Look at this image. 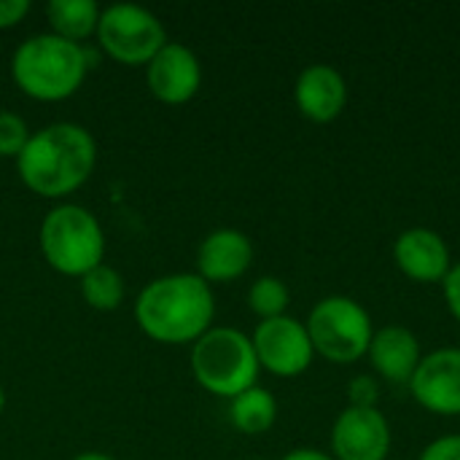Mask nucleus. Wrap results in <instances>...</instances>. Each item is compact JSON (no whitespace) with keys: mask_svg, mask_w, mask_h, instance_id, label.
<instances>
[{"mask_svg":"<svg viewBox=\"0 0 460 460\" xmlns=\"http://www.w3.org/2000/svg\"><path fill=\"white\" fill-rule=\"evenodd\" d=\"M94 164L97 143L86 127L73 121H57L32 132L16 156L22 183L43 199H62L78 191L94 172Z\"/></svg>","mask_w":460,"mask_h":460,"instance_id":"obj_1","label":"nucleus"},{"mask_svg":"<svg viewBox=\"0 0 460 460\" xmlns=\"http://www.w3.org/2000/svg\"><path fill=\"white\" fill-rule=\"evenodd\" d=\"M216 296L197 272H172L151 280L135 299V321L162 345H194L213 329Z\"/></svg>","mask_w":460,"mask_h":460,"instance_id":"obj_2","label":"nucleus"},{"mask_svg":"<svg viewBox=\"0 0 460 460\" xmlns=\"http://www.w3.org/2000/svg\"><path fill=\"white\" fill-rule=\"evenodd\" d=\"M89 70L84 46L70 43L54 32L30 35L11 57V78L16 89L40 102H59L73 97Z\"/></svg>","mask_w":460,"mask_h":460,"instance_id":"obj_3","label":"nucleus"},{"mask_svg":"<svg viewBox=\"0 0 460 460\" xmlns=\"http://www.w3.org/2000/svg\"><path fill=\"white\" fill-rule=\"evenodd\" d=\"M259 358L248 334L232 326L208 329L191 348L194 380L218 399H234L259 380Z\"/></svg>","mask_w":460,"mask_h":460,"instance_id":"obj_4","label":"nucleus"},{"mask_svg":"<svg viewBox=\"0 0 460 460\" xmlns=\"http://www.w3.org/2000/svg\"><path fill=\"white\" fill-rule=\"evenodd\" d=\"M38 243L49 267L67 278H84L105 259V232L97 216L73 202H62L43 216Z\"/></svg>","mask_w":460,"mask_h":460,"instance_id":"obj_5","label":"nucleus"},{"mask_svg":"<svg viewBox=\"0 0 460 460\" xmlns=\"http://www.w3.org/2000/svg\"><path fill=\"white\" fill-rule=\"evenodd\" d=\"M315 356L332 364H356L367 356L375 323L361 302L350 296H323L305 321Z\"/></svg>","mask_w":460,"mask_h":460,"instance_id":"obj_6","label":"nucleus"},{"mask_svg":"<svg viewBox=\"0 0 460 460\" xmlns=\"http://www.w3.org/2000/svg\"><path fill=\"white\" fill-rule=\"evenodd\" d=\"M94 38L111 59L129 67L148 65L167 43L159 16L135 3H113L102 8Z\"/></svg>","mask_w":460,"mask_h":460,"instance_id":"obj_7","label":"nucleus"},{"mask_svg":"<svg viewBox=\"0 0 460 460\" xmlns=\"http://www.w3.org/2000/svg\"><path fill=\"white\" fill-rule=\"evenodd\" d=\"M251 342H253L259 367L275 377H299L313 367V358H315L307 326L291 315L259 321Z\"/></svg>","mask_w":460,"mask_h":460,"instance_id":"obj_8","label":"nucleus"},{"mask_svg":"<svg viewBox=\"0 0 460 460\" xmlns=\"http://www.w3.org/2000/svg\"><path fill=\"white\" fill-rule=\"evenodd\" d=\"M412 399L431 415H460V348H439L420 358L412 380Z\"/></svg>","mask_w":460,"mask_h":460,"instance_id":"obj_9","label":"nucleus"},{"mask_svg":"<svg viewBox=\"0 0 460 460\" xmlns=\"http://www.w3.org/2000/svg\"><path fill=\"white\" fill-rule=\"evenodd\" d=\"M391 453V423L377 407H345L332 429L334 460H385Z\"/></svg>","mask_w":460,"mask_h":460,"instance_id":"obj_10","label":"nucleus"},{"mask_svg":"<svg viewBox=\"0 0 460 460\" xmlns=\"http://www.w3.org/2000/svg\"><path fill=\"white\" fill-rule=\"evenodd\" d=\"M146 84L159 102L183 105L202 86V65L189 46L167 40L146 65Z\"/></svg>","mask_w":460,"mask_h":460,"instance_id":"obj_11","label":"nucleus"},{"mask_svg":"<svg viewBox=\"0 0 460 460\" xmlns=\"http://www.w3.org/2000/svg\"><path fill=\"white\" fill-rule=\"evenodd\" d=\"M394 261L402 275L426 286L442 283L453 267L445 237L429 226H412L402 232L394 243Z\"/></svg>","mask_w":460,"mask_h":460,"instance_id":"obj_12","label":"nucleus"},{"mask_svg":"<svg viewBox=\"0 0 460 460\" xmlns=\"http://www.w3.org/2000/svg\"><path fill=\"white\" fill-rule=\"evenodd\" d=\"M253 264V243L240 229H216L210 232L197 251V275L208 283H232L243 278Z\"/></svg>","mask_w":460,"mask_h":460,"instance_id":"obj_13","label":"nucleus"},{"mask_svg":"<svg viewBox=\"0 0 460 460\" xmlns=\"http://www.w3.org/2000/svg\"><path fill=\"white\" fill-rule=\"evenodd\" d=\"M294 100L305 119L315 124H329L345 111L348 84L340 70H334L332 65L315 62L299 73L294 84Z\"/></svg>","mask_w":460,"mask_h":460,"instance_id":"obj_14","label":"nucleus"},{"mask_svg":"<svg viewBox=\"0 0 460 460\" xmlns=\"http://www.w3.org/2000/svg\"><path fill=\"white\" fill-rule=\"evenodd\" d=\"M367 356H369L375 372L394 385H410V380L423 358L420 340L415 337V332L407 326H399V323L375 329Z\"/></svg>","mask_w":460,"mask_h":460,"instance_id":"obj_15","label":"nucleus"},{"mask_svg":"<svg viewBox=\"0 0 460 460\" xmlns=\"http://www.w3.org/2000/svg\"><path fill=\"white\" fill-rule=\"evenodd\" d=\"M102 8L94 0H51L46 5V19L54 35L78 43L97 32Z\"/></svg>","mask_w":460,"mask_h":460,"instance_id":"obj_16","label":"nucleus"},{"mask_svg":"<svg viewBox=\"0 0 460 460\" xmlns=\"http://www.w3.org/2000/svg\"><path fill=\"white\" fill-rule=\"evenodd\" d=\"M229 420L240 434H267L278 420V402L267 388L253 385L229 402Z\"/></svg>","mask_w":460,"mask_h":460,"instance_id":"obj_17","label":"nucleus"},{"mask_svg":"<svg viewBox=\"0 0 460 460\" xmlns=\"http://www.w3.org/2000/svg\"><path fill=\"white\" fill-rule=\"evenodd\" d=\"M78 288H81V296L84 302L92 307V310H100V313H113L121 307L124 296H127V286H124V278L119 270L108 267L105 261L94 270H89L84 278H78Z\"/></svg>","mask_w":460,"mask_h":460,"instance_id":"obj_18","label":"nucleus"},{"mask_svg":"<svg viewBox=\"0 0 460 460\" xmlns=\"http://www.w3.org/2000/svg\"><path fill=\"white\" fill-rule=\"evenodd\" d=\"M288 305H291V291L275 275H264V278L253 280V286L248 288V307L261 321L286 315Z\"/></svg>","mask_w":460,"mask_h":460,"instance_id":"obj_19","label":"nucleus"},{"mask_svg":"<svg viewBox=\"0 0 460 460\" xmlns=\"http://www.w3.org/2000/svg\"><path fill=\"white\" fill-rule=\"evenodd\" d=\"M30 129H27V121L13 113V111H0V156L3 159H16L27 140H30Z\"/></svg>","mask_w":460,"mask_h":460,"instance_id":"obj_20","label":"nucleus"},{"mask_svg":"<svg viewBox=\"0 0 460 460\" xmlns=\"http://www.w3.org/2000/svg\"><path fill=\"white\" fill-rule=\"evenodd\" d=\"M380 402V385L372 375H358L348 383V407H377Z\"/></svg>","mask_w":460,"mask_h":460,"instance_id":"obj_21","label":"nucleus"},{"mask_svg":"<svg viewBox=\"0 0 460 460\" xmlns=\"http://www.w3.org/2000/svg\"><path fill=\"white\" fill-rule=\"evenodd\" d=\"M418 460H460V434H447L434 439Z\"/></svg>","mask_w":460,"mask_h":460,"instance_id":"obj_22","label":"nucleus"},{"mask_svg":"<svg viewBox=\"0 0 460 460\" xmlns=\"http://www.w3.org/2000/svg\"><path fill=\"white\" fill-rule=\"evenodd\" d=\"M442 291H445V302L450 315L460 323V261H456L447 272V278L442 280Z\"/></svg>","mask_w":460,"mask_h":460,"instance_id":"obj_23","label":"nucleus"},{"mask_svg":"<svg viewBox=\"0 0 460 460\" xmlns=\"http://www.w3.org/2000/svg\"><path fill=\"white\" fill-rule=\"evenodd\" d=\"M30 0H0V30L16 27L30 13Z\"/></svg>","mask_w":460,"mask_h":460,"instance_id":"obj_24","label":"nucleus"},{"mask_svg":"<svg viewBox=\"0 0 460 460\" xmlns=\"http://www.w3.org/2000/svg\"><path fill=\"white\" fill-rule=\"evenodd\" d=\"M280 460H334V456L323 453V450H315V447H296V450L286 453Z\"/></svg>","mask_w":460,"mask_h":460,"instance_id":"obj_25","label":"nucleus"},{"mask_svg":"<svg viewBox=\"0 0 460 460\" xmlns=\"http://www.w3.org/2000/svg\"><path fill=\"white\" fill-rule=\"evenodd\" d=\"M73 460H113L111 456H105V453H81V456H75Z\"/></svg>","mask_w":460,"mask_h":460,"instance_id":"obj_26","label":"nucleus"},{"mask_svg":"<svg viewBox=\"0 0 460 460\" xmlns=\"http://www.w3.org/2000/svg\"><path fill=\"white\" fill-rule=\"evenodd\" d=\"M3 410H5V391H3V385H0V415H3Z\"/></svg>","mask_w":460,"mask_h":460,"instance_id":"obj_27","label":"nucleus"},{"mask_svg":"<svg viewBox=\"0 0 460 460\" xmlns=\"http://www.w3.org/2000/svg\"><path fill=\"white\" fill-rule=\"evenodd\" d=\"M256 460H264V458H256Z\"/></svg>","mask_w":460,"mask_h":460,"instance_id":"obj_28","label":"nucleus"}]
</instances>
